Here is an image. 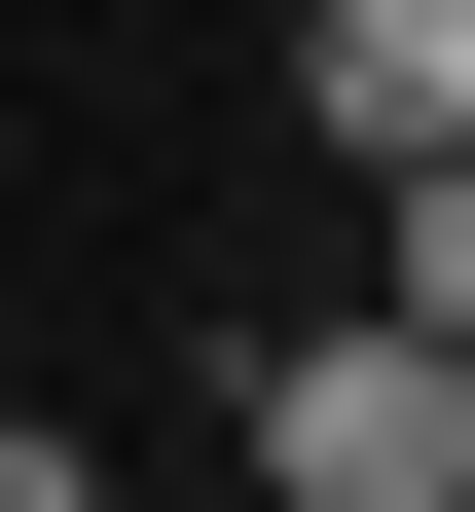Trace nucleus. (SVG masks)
Here are the masks:
<instances>
[{
  "label": "nucleus",
  "mask_w": 475,
  "mask_h": 512,
  "mask_svg": "<svg viewBox=\"0 0 475 512\" xmlns=\"http://www.w3.org/2000/svg\"><path fill=\"white\" fill-rule=\"evenodd\" d=\"M256 512H475V330H402V293L256 330Z\"/></svg>",
  "instance_id": "1"
},
{
  "label": "nucleus",
  "mask_w": 475,
  "mask_h": 512,
  "mask_svg": "<svg viewBox=\"0 0 475 512\" xmlns=\"http://www.w3.org/2000/svg\"><path fill=\"white\" fill-rule=\"evenodd\" d=\"M293 110H329V147H475V0H293Z\"/></svg>",
  "instance_id": "2"
},
{
  "label": "nucleus",
  "mask_w": 475,
  "mask_h": 512,
  "mask_svg": "<svg viewBox=\"0 0 475 512\" xmlns=\"http://www.w3.org/2000/svg\"><path fill=\"white\" fill-rule=\"evenodd\" d=\"M366 293H402V330H475V147H402V183H366Z\"/></svg>",
  "instance_id": "3"
},
{
  "label": "nucleus",
  "mask_w": 475,
  "mask_h": 512,
  "mask_svg": "<svg viewBox=\"0 0 475 512\" xmlns=\"http://www.w3.org/2000/svg\"><path fill=\"white\" fill-rule=\"evenodd\" d=\"M0 512H110V439H74V403H0Z\"/></svg>",
  "instance_id": "4"
}]
</instances>
